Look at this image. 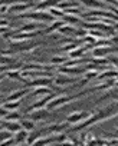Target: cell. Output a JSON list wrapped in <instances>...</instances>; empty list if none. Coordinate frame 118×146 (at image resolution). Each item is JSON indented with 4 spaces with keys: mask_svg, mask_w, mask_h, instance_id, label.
Returning <instances> with one entry per match:
<instances>
[{
    "mask_svg": "<svg viewBox=\"0 0 118 146\" xmlns=\"http://www.w3.org/2000/svg\"><path fill=\"white\" fill-rule=\"evenodd\" d=\"M85 95H88L86 90H84V92H81V93H76V95H74V96H66V95L58 96V98L55 96V98L49 102V105H48L46 108H48L49 110H53V109H58V108H64V106L72 103L74 100H76L78 98H82V96H85Z\"/></svg>",
    "mask_w": 118,
    "mask_h": 146,
    "instance_id": "6da1fadb",
    "label": "cell"
},
{
    "mask_svg": "<svg viewBox=\"0 0 118 146\" xmlns=\"http://www.w3.org/2000/svg\"><path fill=\"white\" fill-rule=\"evenodd\" d=\"M117 115H118V100L114 102V103H111V105H108L107 108L98 110L97 113H94L97 123L98 122H102V120H107V119H111V117H114Z\"/></svg>",
    "mask_w": 118,
    "mask_h": 146,
    "instance_id": "7a4b0ae2",
    "label": "cell"
},
{
    "mask_svg": "<svg viewBox=\"0 0 118 146\" xmlns=\"http://www.w3.org/2000/svg\"><path fill=\"white\" fill-rule=\"evenodd\" d=\"M19 17H23V19H32L35 22H40V23H46V22H55L56 19L46 10H35L32 13H22L19 15Z\"/></svg>",
    "mask_w": 118,
    "mask_h": 146,
    "instance_id": "3957f363",
    "label": "cell"
},
{
    "mask_svg": "<svg viewBox=\"0 0 118 146\" xmlns=\"http://www.w3.org/2000/svg\"><path fill=\"white\" fill-rule=\"evenodd\" d=\"M56 95L52 92V93H49V95H45L40 100H38V102H35L33 105H30L26 110H25V113H29V112H33V110H36V109H43V108H46L48 105H49V102L55 98Z\"/></svg>",
    "mask_w": 118,
    "mask_h": 146,
    "instance_id": "277c9868",
    "label": "cell"
},
{
    "mask_svg": "<svg viewBox=\"0 0 118 146\" xmlns=\"http://www.w3.org/2000/svg\"><path fill=\"white\" fill-rule=\"evenodd\" d=\"M78 82V78L75 76H68V75H62V73H59L58 78L53 79V83L58 86V88H64L66 85H72V83H76Z\"/></svg>",
    "mask_w": 118,
    "mask_h": 146,
    "instance_id": "5b68a950",
    "label": "cell"
},
{
    "mask_svg": "<svg viewBox=\"0 0 118 146\" xmlns=\"http://www.w3.org/2000/svg\"><path fill=\"white\" fill-rule=\"evenodd\" d=\"M33 7V3H30V2H26V3H15V5H12V6H9V10H7V13H12V15H22V13H25L26 10H29V9H32Z\"/></svg>",
    "mask_w": 118,
    "mask_h": 146,
    "instance_id": "8992f818",
    "label": "cell"
},
{
    "mask_svg": "<svg viewBox=\"0 0 118 146\" xmlns=\"http://www.w3.org/2000/svg\"><path fill=\"white\" fill-rule=\"evenodd\" d=\"M79 3H82L85 7L92 9V10H102V9L105 10L109 6V5L104 3L102 0H79Z\"/></svg>",
    "mask_w": 118,
    "mask_h": 146,
    "instance_id": "52a82bcc",
    "label": "cell"
},
{
    "mask_svg": "<svg viewBox=\"0 0 118 146\" xmlns=\"http://www.w3.org/2000/svg\"><path fill=\"white\" fill-rule=\"evenodd\" d=\"M27 117L33 122H40V120H45L48 116H49V109L48 108H43V109H36L35 112H29L26 113Z\"/></svg>",
    "mask_w": 118,
    "mask_h": 146,
    "instance_id": "ba28073f",
    "label": "cell"
},
{
    "mask_svg": "<svg viewBox=\"0 0 118 146\" xmlns=\"http://www.w3.org/2000/svg\"><path fill=\"white\" fill-rule=\"evenodd\" d=\"M53 83V79L49 78V76H45V78H36L30 82L26 83V88H40V86H50Z\"/></svg>",
    "mask_w": 118,
    "mask_h": 146,
    "instance_id": "9c48e42d",
    "label": "cell"
},
{
    "mask_svg": "<svg viewBox=\"0 0 118 146\" xmlns=\"http://www.w3.org/2000/svg\"><path fill=\"white\" fill-rule=\"evenodd\" d=\"M58 73L74 76V75H82V73H85V70L79 69V67H75V66H61V67H58Z\"/></svg>",
    "mask_w": 118,
    "mask_h": 146,
    "instance_id": "30bf717a",
    "label": "cell"
},
{
    "mask_svg": "<svg viewBox=\"0 0 118 146\" xmlns=\"http://www.w3.org/2000/svg\"><path fill=\"white\" fill-rule=\"evenodd\" d=\"M89 115H91V113H88V112H74V113H71V115L66 117V122H68L69 125H76V123L82 122L84 119H86Z\"/></svg>",
    "mask_w": 118,
    "mask_h": 146,
    "instance_id": "8fae6325",
    "label": "cell"
},
{
    "mask_svg": "<svg viewBox=\"0 0 118 146\" xmlns=\"http://www.w3.org/2000/svg\"><path fill=\"white\" fill-rule=\"evenodd\" d=\"M29 93H30V88H25V89L16 90V92L7 95L6 99H5V102H10V100H22V99H23L26 95H29Z\"/></svg>",
    "mask_w": 118,
    "mask_h": 146,
    "instance_id": "7c38bea8",
    "label": "cell"
},
{
    "mask_svg": "<svg viewBox=\"0 0 118 146\" xmlns=\"http://www.w3.org/2000/svg\"><path fill=\"white\" fill-rule=\"evenodd\" d=\"M43 26H45V23H40V22H32V23H26V25L20 26V27L16 29V30H17V32H36V30H40Z\"/></svg>",
    "mask_w": 118,
    "mask_h": 146,
    "instance_id": "4fadbf2b",
    "label": "cell"
},
{
    "mask_svg": "<svg viewBox=\"0 0 118 146\" xmlns=\"http://www.w3.org/2000/svg\"><path fill=\"white\" fill-rule=\"evenodd\" d=\"M89 50V47L86 46V44H82V46H78V47H75L74 50H71L69 52V59H79V57H84L85 56V53Z\"/></svg>",
    "mask_w": 118,
    "mask_h": 146,
    "instance_id": "5bb4252c",
    "label": "cell"
},
{
    "mask_svg": "<svg viewBox=\"0 0 118 146\" xmlns=\"http://www.w3.org/2000/svg\"><path fill=\"white\" fill-rule=\"evenodd\" d=\"M0 126H3L6 130H9V132H12V133H16L17 130H20V129H22V126H20V123H19V122L3 120V119H2V123H0Z\"/></svg>",
    "mask_w": 118,
    "mask_h": 146,
    "instance_id": "9a60e30c",
    "label": "cell"
},
{
    "mask_svg": "<svg viewBox=\"0 0 118 146\" xmlns=\"http://www.w3.org/2000/svg\"><path fill=\"white\" fill-rule=\"evenodd\" d=\"M27 137H29V132L25 130V129H20L15 133V143L16 145H22V143H26L27 142Z\"/></svg>",
    "mask_w": 118,
    "mask_h": 146,
    "instance_id": "2e32d148",
    "label": "cell"
},
{
    "mask_svg": "<svg viewBox=\"0 0 118 146\" xmlns=\"http://www.w3.org/2000/svg\"><path fill=\"white\" fill-rule=\"evenodd\" d=\"M117 75H118V70H102L101 73H98V75H97L95 79L104 82V80H108V79H114Z\"/></svg>",
    "mask_w": 118,
    "mask_h": 146,
    "instance_id": "e0dca14e",
    "label": "cell"
},
{
    "mask_svg": "<svg viewBox=\"0 0 118 146\" xmlns=\"http://www.w3.org/2000/svg\"><path fill=\"white\" fill-rule=\"evenodd\" d=\"M61 0H42V2L36 6V10H48L50 7H55Z\"/></svg>",
    "mask_w": 118,
    "mask_h": 146,
    "instance_id": "ac0fdd59",
    "label": "cell"
},
{
    "mask_svg": "<svg viewBox=\"0 0 118 146\" xmlns=\"http://www.w3.org/2000/svg\"><path fill=\"white\" fill-rule=\"evenodd\" d=\"M76 29H75V26L74 25H69V23H64L61 27H59L56 32L59 33V35H65V36H69V35H74V32H75Z\"/></svg>",
    "mask_w": 118,
    "mask_h": 146,
    "instance_id": "d6986e66",
    "label": "cell"
},
{
    "mask_svg": "<svg viewBox=\"0 0 118 146\" xmlns=\"http://www.w3.org/2000/svg\"><path fill=\"white\" fill-rule=\"evenodd\" d=\"M64 23H65L64 20H58V19H56L55 22H52V25H50V26H49L48 29H45V30L42 32V35H52L53 32H56V30H58L59 27H61V26H62Z\"/></svg>",
    "mask_w": 118,
    "mask_h": 146,
    "instance_id": "ffe728a7",
    "label": "cell"
},
{
    "mask_svg": "<svg viewBox=\"0 0 118 146\" xmlns=\"http://www.w3.org/2000/svg\"><path fill=\"white\" fill-rule=\"evenodd\" d=\"M19 123H20L22 129H25V130H27V132L35 130V122L30 120V119H23V117H22V119L19 120Z\"/></svg>",
    "mask_w": 118,
    "mask_h": 146,
    "instance_id": "44dd1931",
    "label": "cell"
},
{
    "mask_svg": "<svg viewBox=\"0 0 118 146\" xmlns=\"http://www.w3.org/2000/svg\"><path fill=\"white\" fill-rule=\"evenodd\" d=\"M23 116L19 113V112H16V110H9L7 112V115L3 117V120H12V122H19L20 119H22Z\"/></svg>",
    "mask_w": 118,
    "mask_h": 146,
    "instance_id": "7402d4cb",
    "label": "cell"
},
{
    "mask_svg": "<svg viewBox=\"0 0 118 146\" xmlns=\"http://www.w3.org/2000/svg\"><path fill=\"white\" fill-rule=\"evenodd\" d=\"M61 20H64L65 23H69V25H81V19L74 15H65Z\"/></svg>",
    "mask_w": 118,
    "mask_h": 146,
    "instance_id": "603a6c76",
    "label": "cell"
},
{
    "mask_svg": "<svg viewBox=\"0 0 118 146\" xmlns=\"http://www.w3.org/2000/svg\"><path fill=\"white\" fill-rule=\"evenodd\" d=\"M6 110H17L20 108V100H10V102H5L2 105Z\"/></svg>",
    "mask_w": 118,
    "mask_h": 146,
    "instance_id": "cb8c5ba5",
    "label": "cell"
},
{
    "mask_svg": "<svg viewBox=\"0 0 118 146\" xmlns=\"http://www.w3.org/2000/svg\"><path fill=\"white\" fill-rule=\"evenodd\" d=\"M48 12L55 17V19H62L64 16H65V12L64 10H61V9H59V7H50V9H48Z\"/></svg>",
    "mask_w": 118,
    "mask_h": 146,
    "instance_id": "d4e9b609",
    "label": "cell"
},
{
    "mask_svg": "<svg viewBox=\"0 0 118 146\" xmlns=\"http://www.w3.org/2000/svg\"><path fill=\"white\" fill-rule=\"evenodd\" d=\"M68 59H69L68 56H53V57L50 59V63H52V64H56V66H62V64L66 63Z\"/></svg>",
    "mask_w": 118,
    "mask_h": 146,
    "instance_id": "484cf974",
    "label": "cell"
},
{
    "mask_svg": "<svg viewBox=\"0 0 118 146\" xmlns=\"http://www.w3.org/2000/svg\"><path fill=\"white\" fill-rule=\"evenodd\" d=\"M49 93H52V90L50 89H48L46 86H40V88H36L33 92H32V96H40V95H49Z\"/></svg>",
    "mask_w": 118,
    "mask_h": 146,
    "instance_id": "4316f807",
    "label": "cell"
},
{
    "mask_svg": "<svg viewBox=\"0 0 118 146\" xmlns=\"http://www.w3.org/2000/svg\"><path fill=\"white\" fill-rule=\"evenodd\" d=\"M10 137H13V133L12 132H9V130H0V145H2L3 142H6L7 139H10Z\"/></svg>",
    "mask_w": 118,
    "mask_h": 146,
    "instance_id": "83f0119b",
    "label": "cell"
},
{
    "mask_svg": "<svg viewBox=\"0 0 118 146\" xmlns=\"http://www.w3.org/2000/svg\"><path fill=\"white\" fill-rule=\"evenodd\" d=\"M74 35H75L78 39H84V37L88 35V30H86V29H76V30L74 32Z\"/></svg>",
    "mask_w": 118,
    "mask_h": 146,
    "instance_id": "f1b7e54d",
    "label": "cell"
},
{
    "mask_svg": "<svg viewBox=\"0 0 118 146\" xmlns=\"http://www.w3.org/2000/svg\"><path fill=\"white\" fill-rule=\"evenodd\" d=\"M102 2L107 3V5H109V6L112 5V6H117L118 7V0H102Z\"/></svg>",
    "mask_w": 118,
    "mask_h": 146,
    "instance_id": "f546056e",
    "label": "cell"
},
{
    "mask_svg": "<svg viewBox=\"0 0 118 146\" xmlns=\"http://www.w3.org/2000/svg\"><path fill=\"white\" fill-rule=\"evenodd\" d=\"M7 112H9V110H6V109H5V108L2 106V105H0V117L3 119V117H5L6 115H7Z\"/></svg>",
    "mask_w": 118,
    "mask_h": 146,
    "instance_id": "4dcf8cb0",
    "label": "cell"
},
{
    "mask_svg": "<svg viewBox=\"0 0 118 146\" xmlns=\"http://www.w3.org/2000/svg\"><path fill=\"white\" fill-rule=\"evenodd\" d=\"M109 40L112 42V46H118V36H115V35H114V36H111V37H109Z\"/></svg>",
    "mask_w": 118,
    "mask_h": 146,
    "instance_id": "1f68e13d",
    "label": "cell"
},
{
    "mask_svg": "<svg viewBox=\"0 0 118 146\" xmlns=\"http://www.w3.org/2000/svg\"><path fill=\"white\" fill-rule=\"evenodd\" d=\"M109 63H114L115 67H117V70H118V56H117V57H111V59H109Z\"/></svg>",
    "mask_w": 118,
    "mask_h": 146,
    "instance_id": "d6a6232c",
    "label": "cell"
},
{
    "mask_svg": "<svg viewBox=\"0 0 118 146\" xmlns=\"http://www.w3.org/2000/svg\"><path fill=\"white\" fill-rule=\"evenodd\" d=\"M3 26H10V23L5 19H0V27H3Z\"/></svg>",
    "mask_w": 118,
    "mask_h": 146,
    "instance_id": "836d02e7",
    "label": "cell"
},
{
    "mask_svg": "<svg viewBox=\"0 0 118 146\" xmlns=\"http://www.w3.org/2000/svg\"><path fill=\"white\" fill-rule=\"evenodd\" d=\"M6 78V72H3V73H0V82H2L3 79Z\"/></svg>",
    "mask_w": 118,
    "mask_h": 146,
    "instance_id": "e575fe53",
    "label": "cell"
},
{
    "mask_svg": "<svg viewBox=\"0 0 118 146\" xmlns=\"http://www.w3.org/2000/svg\"><path fill=\"white\" fill-rule=\"evenodd\" d=\"M115 135H118V129H117V132H115Z\"/></svg>",
    "mask_w": 118,
    "mask_h": 146,
    "instance_id": "d590c367",
    "label": "cell"
},
{
    "mask_svg": "<svg viewBox=\"0 0 118 146\" xmlns=\"http://www.w3.org/2000/svg\"><path fill=\"white\" fill-rule=\"evenodd\" d=\"M0 123H2V117H0Z\"/></svg>",
    "mask_w": 118,
    "mask_h": 146,
    "instance_id": "8d00e7d4",
    "label": "cell"
}]
</instances>
